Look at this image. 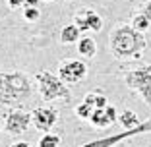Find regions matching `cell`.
Masks as SVG:
<instances>
[{"instance_id": "cell-1", "label": "cell", "mask_w": 151, "mask_h": 147, "mask_svg": "<svg viewBox=\"0 0 151 147\" xmlns=\"http://www.w3.org/2000/svg\"><path fill=\"white\" fill-rule=\"evenodd\" d=\"M33 95V80L25 72H0V105L19 108Z\"/></svg>"}, {"instance_id": "cell-2", "label": "cell", "mask_w": 151, "mask_h": 147, "mask_svg": "<svg viewBox=\"0 0 151 147\" xmlns=\"http://www.w3.org/2000/svg\"><path fill=\"white\" fill-rule=\"evenodd\" d=\"M109 41H111V50L116 58H138L147 47L143 33L134 29L132 25H116L111 31Z\"/></svg>"}, {"instance_id": "cell-3", "label": "cell", "mask_w": 151, "mask_h": 147, "mask_svg": "<svg viewBox=\"0 0 151 147\" xmlns=\"http://www.w3.org/2000/svg\"><path fill=\"white\" fill-rule=\"evenodd\" d=\"M35 83H37V91H39L41 99L47 103L62 99L66 103H72V91L68 87V83H64L58 74H50L49 70H41L35 74Z\"/></svg>"}, {"instance_id": "cell-4", "label": "cell", "mask_w": 151, "mask_h": 147, "mask_svg": "<svg viewBox=\"0 0 151 147\" xmlns=\"http://www.w3.org/2000/svg\"><path fill=\"white\" fill-rule=\"evenodd\" d=\"M124 81L132 91L142 95L147 107H151V64L134 68V70L126 72Z\"/></svg>"}, {"instance_id": "cell-5", "label": "cell", "mask_w": 151, "mask_h": 147, "mask_svg": "<svg viewBox=\"0 0 151 147\" xmlns=\"http://www.w3.org/2000/svg\"><path fill=\"white\" fill-rule=\"evenodd\" d=\"M147 132H151V118L145 120V122H142L139 126H136V128H132V130H124V132H120V134L105 136V138H99V139H93V141H89V143H83V145H80V147H114L116 143L124 141V139L132 138V136L147 134Z\"/></svg>"}, {"instance_id": "cell-6", "label": "cell", "mask_w": 151, "mask_h": 147, "mask_svg": "<svg viewBox=\"0 0 151 147\" xmlns=\"http://www.w3.org/2000/svg\"><path fill=\"white\" fill-rule=\"evenodd\" d=\"M33 118L29 112L22 110V108H12V110L6 114V122H4V130L10 136H19L25 134L27 128L31 126Z\"/></svg>"}, {"instance_id": "cell-7", "label": "cell", "mask_w": 151, "mask_h": 147, "mask_svg": "<svg viewBox=\"0 0 151 147\" xmlns=\"http://www.w3.org/2000/svg\"><path fill=\"white\" fill-rule=\"evenodd\" d=\"M85 76H87V66L83 60H66L58 68V77L68 85L85 80Z\"/></svg>"}, {"instance_id": "cell-8", "label": "cell", "mask_w": 151, "mask_h": 147, "mask_svg": "<svg viewBox=\"0 0 151 147\" xmlns=\"http://www.w3.org/2000/svg\"><path fill=\"white\" fill-rule=\"evenodd\" d=\"M31 118H33L35 128L47 134V132H50L58 122V108L56 107H37L35 110L31 112Z\"/></svg>"}, {"instance_id": "cell-9", "label": "cell", "mask_w": 151, "mask_h": 147, "mask_svg": "<svg viewBox=\"0 0 151 147\" xmlns=\"http://www.w3.org/2000/svg\"><path fill=\"white\" fill-rule=\"evenodd\" d=\"M74 23L80 27L81 31H95L97 33L103 29L101 16L97 12H93V10H89V8H83L80 12H76L74 14Z\"/></svg>"}, {"instance_id": "cell-10", "label": "cell", "mask_w": 151, "mask_h": 147, "mask_svg": "<svg viewBox=\"0 0 151 147\" xmlns=\"http://www.w3.org/2000/svg\"><path fill=\"white\" fill-rule=\"evenodd\" d=\"M81 35V29L76 23H70V25H64L62 31H60V43L62 45H72V43H78Z\"/></svg>"}, {"instance_id": "cell-11", "label": "cell", "mask_w": 151, "mask_h": 147, "mask_svg": "<svg viewBox=\"0 0 151 147\" xmlns=\"http://www.w3.org/2000/svg\"><path fill=\"white\" fill-rule=\"evenodd\" d=\"M78 52L83 58H93L95 54H97V43H95V39H91V37H81V39L78 41Z\"/></svg>"}, {"instance_id": "cell-12", "label": "cell", "mask_w": 151, "mask_h": 147, "mask_svg": "<svg viewBox=\"0 0 151 147\" xmlns=\"http://www.w3.org/2000/svg\"><path fill=\"white\" fill-rule=\"evenodd\" d=\"M89 122H91L95 128H109V126L112 124V120L107 116L105 108H95L93 114L89 116Z\"/></svg>"}, {"instance_id": "cell-13", "label": "cell", "mask_w": 151, "mask_h": 147, "mask_svg": "<svg viewBox=\"0 0 151 147\" xmlns=\"http://www.w3.org/2000/svg\"><path fill=\"white\" fill-rule=\"evenodd\" d=\"M118 122L124 126V130H132V128H136V126L142 124L139 118H138V114H136L134 110H122L118 114Z\"/></svg>"}, {"instance_id": "cell-14", "label": "cell", "mask_w": 151, "mask_h": 147, "mask_svg": "<svg viewBox=\"0 0 151 147\" xmlns=\"http://www.w3.org/2000/svg\"><path fill=\"white\" fill-rule=\"evenodd\" d=\"M83 101L87 103V105H91L93 108H105V107L109 105L107 97H105L101 91H91V93H87Z\"/></svg>"}, {"instance_id": "cell-15", "label": "cell", "mask_w": 151, "mask_h": 147, "mask_svg": "<svg viewBox=\"0 0 151 147\" xmlns=\"http://www.w3.org/2000/svg\"><path fill=\"white\" fill-rule=\"evenodd\" d=\"M132 27L143 33V31H147V29H151V23H149V19H147L145 14L139 12V14H136V16L132 18Z\"/></svg>"}, {"instance_id": "cell-16", "label": "cell", "mask_w": 151, "mask_h": 147, "mask_svg": "<svg viewBox=\"0 0 151 147\" xmlns=\"http://www.w3.org/2000/svg\"><path fill=\"white\" fill-rule=\"evenodd\" d=\"M58 145H60V136L50 134V132H47L37 143V147H58Z\"/></svg>"}, {"instance_id": "cell-17", "label": "cell", "mask_w": 151, "mask_h": 147, "mask_svg": "<svg viewBox=\"0 0 151 147\" xmlns=\"http://www.w3.org/2000/svg\"><path fill=\"white\" fill-rule=\"evenodd\" d=\"M95 108L91 107V105H87V103H80L78 107H76V114H78V118H81V120H89V116L93 114Z\"/></svg>"}, {"instance_id": "cell-18", "label": "cell", "mask_w": 151, "mask_h": 147, "mask_svg": "<svg viewBox=\"0 0 151 147\" xmlns=\"http://www.w3.org/2000/svg\"><path fill=\"white\" fill-rule=\"evenodd\" d=\"M23 18L25 22H37L41 18V12L37 6H31V8H23Z\"/></svg>"}, {"instance_id": "cell-19", "label": "cell", "mask_w": 151, "mask_h": 147, "mask_svg": "<svg viewBox=\"0 0 151 147\" xmlns=\"http://www.w3.org/2000/svg\"><path fill=\"white\" fill-rule=\"evenodd\" d=\"M105 112H107V116L112 120V124L118 120V112H116V108L112 107V105H107V107H105Z\"/></svg>"}, {"instance_id": "cell-20", "label": "cell", "mask_w": 151, "mask_h": 147, "mask_svg": "<svg viewBox=\"0 0 151 147\" xmlns=\"http://www.w3.org/2000/svg\"><path fill=\"white\" fill-rule=\"evenodd\" d=\"M8 6L12 10H19V8L25 6V0H8Z\"/></svg>"}, {"instance_id": "cell-21", "label": "cell", "mask_w": 151, "mask_h": 147, "mask_svg": "<svg viewBox=\"0 0 151 147\" xmlns=\"http://www.w3.org/2000/svg\"><path fill=\"white\" fill-rule=\"evenodd\" d=\"M143 14L147 16V19H149V23H151V0L147 2L145 6H143Z\"/></svg>"}, {"instance_id": "cell-22", "label": "cell", "mask_w": 151, "mask_h": 147, "mask_svg": "<svg viewBox=\"0 0 151 147\" xmlns=\"http://www.w3.org/2000/svg\"><path fill=\"white\" fill-rule=\"evenodd\" d=\"M10 147H31V143H27V141H14Z\"/></svg>"}, {"instance_id": "cell-23", "label": "cell", "mask_w": 151, "mask_h": 147, "mask_svg": "<svg viewBox=\"0 0 151 147\" xmlns=\"http://www.w3.org/2000/svg\"><path fill=\"white\" fill-rule=\"evenodd\" d=\"M39 4V0H25V6L23 8H31V6H37Z\"/></svg>"}, {"instance_id": "cell-24", "label": "cell", "mask_w": 151, "mask_h": 147, "mask_svg": "<svg viewBox=\"0 0 151 147\" xmlns=\"http://www.w3.org/2000/svg\"><path fill=\"white\" fill-rule=\"evenodd\" d=\"M45 2H54V0H45Z\"/></svg>"}, {"instance_id": "cell-25", "label": "cell", "mask_w": 151, "mask_h": 147, "mask_svg": "<svg viewBox=\"0 0 151 147\" xmlns=\"http://www.w3.org/2000/svg\"><path fill=\"white\" fill-rule=\"evenodd\" d=\"M0 130H2V124H0Z\"/></svg>"}, {"instance_id": "cell-26", "label": "cell", "mask_w": 151, "mask_h": 147, "mask_svg": "<svg viewBox=\"0 0 151 147\" xmlns=\"http://www.w3.org/2000/svg\"><path fill=\"white\" fill-rule=\"evenodd\" d=\"M66 2H70V0H66Z\"/></svg>"}]
</instances>
